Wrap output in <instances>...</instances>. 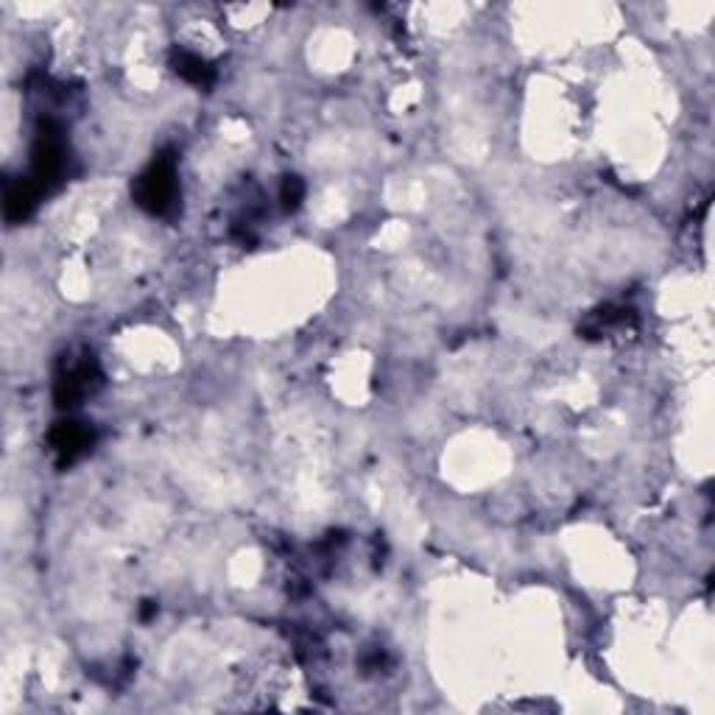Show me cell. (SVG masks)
<instances>
[{"label":"cell","instance_id":"1","mask_svg":"<svg viewBox=\"0 0 715 715\" xmlns=\"http://www.w3.org/2000/svg\"><path fill=\"white\" fill-rule=\"evenodd\" d=\"M174 196V171L168 162H154L151 171L140 182V199L151 210H162Z\"/></svg>","mask_w":715,"mask_h":715}]
</instances>
